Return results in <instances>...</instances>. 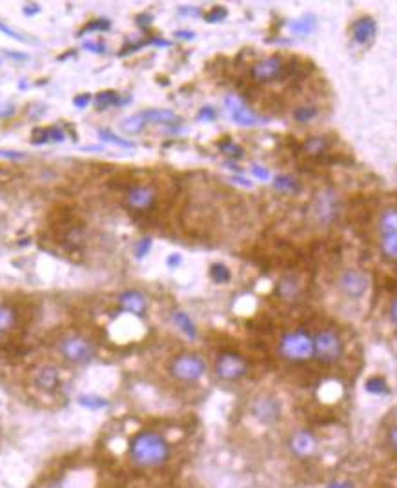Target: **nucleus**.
<instances>
[{
    "label": "nucleus",
    "mask_w": 397,
    "mask_h": 488,
    "mask_svg": "<svg viewBox=\"0 0 397 488\" xmlns=\"http://www.w3.org/2000/svg\"><path fill=\"white\" fill-rule=\"evenodd\" d=\"M84 49H88L92 53H106V46L102 44V42H93V40L84 42Z\"/></svg>",
    "instance_id": "obj_42"
},
{
    "label": "nucleus",
    "mask_w": 397,
    "mask_h": 488,
    "mask_svg": "<svg viewBox=\"0 0 397 488\" xmlns=\"http://www.w3.org/2000/svg\"><path fill=\"white\" fill-rule=\"evenodd\" d=\"M57 350L71 364H86L95 357V345L80 333H68L58 339Z\"/></svg>",
    "instance_id": "obj_4"
},
{
    "label": "nucleus",
    "mask_w": 397,
    "mask_h": 488,
    "mask_svg": "<svg viewBox=\"0 0 397 488\" xmlns=\"http://www.w3.org/2000/svg\"><path fill=\"white\" fill-rule=\"evenodd\" d=\"M317 449V437H315L313 432L306 430V428H299L288 437V450L297 459H310V457L315 456Z\"/></svg>",
    "instance_id": "obj_12"
},
{
    "label": "nucleus",
    "mask_w": 397,
    "mask_h": 488,
    "mask_svg": "<svg viewBox=\"0 0 397 488\" xmlns=\"http://www.w3.org/2000/svg\"><path fill=\"white\" fill-rule=\"evenodd\" d=\"M44 488H73V487H70V484H68V481H64V480H51Z\"/></svg>",
    "instance_id": "obj_48"
},
{
    "label": "nucleus",
    "mask_w": 397,
    "mask_h": 488,
    "mask_svg": "<svg viewBox=\"0 0 397 488\" xmlns=\"http://www.w3.org/2000/svg\"><path fill=\"white\" fill-rule=\"evenodd\" d=\"M111 27V23L108 20V18H95V20H92V23L86 24L82 30L79 32V37L84 35V33H95V32H108Z\"/></svg>",
    "instance_id": "obj_33"
},
{
    "label": "nucleus",
    "mask_w": 397,
    "mask_h": 488,
    "mask_svg": "<svg viewBox=\"0 0 397 488\" xmlns=\"http://www.w3.org/2000/svg\"><path fill=\"white\" fill-rule=\"evenodd\" d=\"M217 119V111L215 108L212 106H204L198 110L197 113V120L198 122H212V120Z\"/></svg>",
    "instance_id": "obj_37"
},
{
    "label": "nucleus",
    "mask_w": 397,
    "mask_h": 488,
    "mask_svg": "<svg viewBox=\"0 0 397 488\" xmlns=\"http://www.w3.org/2000/svg\"><path fill=\"white\" fill-rule=\"evenodd\" d=\"M179 13L181 15H194V17H197V15H201V9L191 8V6H181V8H179Z\"/></svg>",
    "instance_id": "obj_47"
},
{
    "label": "nucleus",
    "mask_w": 397,
    "mask_h": 488,
    "mask_svg": "<svg viewBox=\"0 0 397 488\" xmlns=\"http://www.w3.org/2000/svg\"><path fill=\"white\" fill-rule=\"evenodd\" d=\"M281 412H283V406H281V401L272 394H260L257 395L256 399L250 404V413L252 418L256 419L260 425H274L281 418Z\"/></svg>",
    "instance_id": "obj_7"
},
{
    "label": "nucleus",
    "mask_w": 397,
    "mask_h": 488,
    "mask_svg": "<svg viewBox=\"0 0 397 488\" xmlns=\"http://www.w3.org/2000/svg\"><path fill=\"white\" fill-rule=\"evenodd\" d=\"M128 456L130 461L139 468H160L172 457V444L159 432L141 430L130 439Z\"/></svg>",
    "instance_id": "obj_1"
},
{
    "label": "nucleus",
    "mask_w": 397,
    "mask_h": 488,
    "mask_svg": "<svg viewBox=\"0 0 397 488\" xmlns=\"http://www.w3.org/2000/svg\"><path fill=\"white\" fill-rule=\"evenodd\" d=\"M248 370H250V364H248L246 357L232 350L221 352L217 355L215 364H213V372H215L217 378L226 383L241 381L248 375Z\"/></svg>",
    "instance_id": "obj_6"
},
{
    "label": "nucleus",
    "mask_w": 397,
    "mask_h": 488,
    "mask_svg": "<svg viewBox=\"0 0 397 488\" xmlns=\"http://www.w3.org/2000/svg\"><path fill=\"white\" fill-rule=\"evenodd\" d=\"M168 373L179 383H197L206 373V361L198 354L184 352L170 361Z\"/></svg>",
    "instance_id": "obj_3"
},
{
    "label": "nucleus",
    "mask_w": 397,
    "mask_h": 488,
    "mask_svg": "<svg viewBox=\"0 0 397 488\" xmlns=\"http://www.w3.org/2000/svg\"><path fill=\"white\" fill-rule=\"evenodd\" d=\"M18 314L13 307L9 304H0V335H6L8 332L17 326Z\"/></svg>",
    "instance_id": "obj_22"
},
{
    "label": "nucleus",
    "mask_w": 397,
    "mask_h": 488,
    "mask_svg": "<svg viewBox=\"0 0 397 488\" xmlns=\"http://www.w3.org/2000/svg\"><path fill=\"white\" fill-rule=\"evenodd\" d=\"M381 233H397V208H389L381 213L379 219Z\"/></svg>",
    "instance_id": "obj_25"
},
{
    "label": "nucleus",
    "mask_w": 397,
    "mask_h": 488,
    "mask_svg": "<svg viewBox=\"0 0 397 488\" xmlns=\"http://www.w3.org/2000/svg\"><path fill=\"white\" fill-rule=\"evenodd\" d=\"M365 390L374 395H386L390 394V386L386 383V379L381 378V375H372L365 383Z\"/></svg>",
    "instance_id": "obj_28"
},
{
    "label": "nucleus",
    "mask_w": 397,
    "mask_h": 488,
    "mask_svg": "<svg viewBox=\"0 0 397 488\" xmlns=\"http://www.w3.org/2000/svg\"><path fill=\"white\" fill-rule=\"evenodd\" d=\"M182 262V257L179 255V253H172L168 259H166V264H168V268H177L179 264Z\"/></svg>",
    "instance_id": "obj_46"
},
{
    "label": "nucleus",
    "mask_w": 397,
    "mask_h": 488,
    "mask_svg": "<svg viewBox=\"0 0 397 488\" xmlns=\"http://www.w3.org/2000/svg\"><path fill=\"white\" fill-rule=\"evenodd\" d=\"M344 342L336 330L327 328L313 338V355L321 364H334L343 357Z\"/></svg>",
    "instance_id": "obj_5"
},
{
    "label": "nucleus",
    "mask_w": 397,
    "mask_h": 488,
    "mask_svg": "<svg viewBox=\"0 0 397 488\" xmlns=\"http://www.w3.org/2000/svg\"><path fill=\"white\" fill-rule=\"evenodd\" d=\"M97 134H99V137H101V141L110 142V144H115V146H119V148H126V150H135V142L130 141V139L119 137V135L113 134L111 129L102 128V129H99Z\"/></svg>",
    "instance_id": "obj_26"
},
{
    "label": "nucleus",
    "mask_w": 397,
    "mask_h": 488,
    "mask_svg": "<svg viewBox=\"0 0 397 488\" xmlns=\"http://www.w3.org/2000/svg\"><path fill=\"white\" fill-rule=\"evenodd\" d=\"M381 252L390 261H397V233H384L381 237Z\"/></svg>",
    "instance_id": "obj_30"
},
{
    "label": "nucleus",
    "mask_w": 397,
    "mask_h": 488,
    "mask_svg": "<svg viewBox=\"0 0 397 488\" xmlns=\"http://www.w3.org/2000/svg\"><path fill=\"white\" fill-rule=\"evenodd\" d=\"M226 17H228V9L222 8V6H215V8H212L204 15V20H206L208 24H217L222 23Z\"/></svg>",
    "instance_id": "obj_35"
},
{
    "label": "nucleus",
    "mask_w": 397,
    "mask_h": 488,
    "mask_svg": "<svg viewBox=\"0 0 397 488\" xmlns=\"http://www.w3.org/2000/svg\"><path fill=\"white\" fill-rule=\"evenodd\" d=\"M142 113L148 124H181V117L172 110H146Z\"/></svg>",
    "instance_id": "obj_18"
},
{
    "label": "nucleus",
    "mask_w": 397,
    "mask_h": 488,
    "mask_svg": "<svg viewBox=\"0 0 397 488\" xmlns=\"http://www.w3.org/2000/svg\"><path fill=\"white\" fill-rule=\"evenodd\" d=\"M279 355L290 363H305L313 357V338L305 328L286 332L279 341Z\"/></svg>",
    "instance_id": "obj_2"
},
{
    "label": "nucleus",
    "mask_w": 397,
    "mask_h": 488,
    "mask_svg": "<svg viewBox=\"0 0 397 488\" xmlns=\"http://www.w3.org/2000/svg\"><path fill=\"white\" fill-rule=\"evenodd\" d=\"M146 119H144V113H135V115L132 117H126V119L120 122V129H122L126 135H137L141 134L142 129L146 128Z\"/></svg>",
    "instance_id": "obj_23"
},
{
    "label": "nucleus",
    "mask_w": 397,
    "mask_h": 488,
    "mask_svg": "<svg viewBox=\"0 0 397 488\" xmlns=\"http://www.w3.org/2000/svg\"><path fill=\"white\" fill-rule=\"evenodd\" d=\"M157 203V190L150 184H135L124 195V205L133 212H150Z\"/></svg>",
    "instance_id": "obj_10"
},
{
    "label": "nucleus",
    "mask_w": 397,
    "mask_h": 488,
    "mask_svg": "<svg viewBox=\"0 0 397 488\" xmlns=\"http://www.w3.org/2000/svg\"><path fill=\"white\" fill-rule=\"evenodd\" d=\"M288 30H290L294 35H301V37L310 35V33H313L315 30H317V17L312 13L303 15V17H299L297 20L288 24Z\"/></svg>",
    "instance_id": "obj_20"
},
{
    "label": "nucleus",
    "mask_w": 397,
    "mask_h": 488,
    "mask_svg": "<svg viewBox=\"0 0 397 488\" xmlns=\"http://www.w3.org/2000/svg\"><path fill=\"white\" fill-rule=\"evenodd\" d=\"M93 103H95V108H97L99 111H104L106 108L111 106H124V104H130L132 103V97L122 98V95H119L117 91H113V89H106V91H101V94L95 95Z\"/></svg>",
    "instance_id": "obj_17"
},
{
    "label": "nucleus",
    "mask_w": 397,
    "mask_h": 488,
    "mask_svg": "<svg viewBox=\"0 0 397 488\" xmlns=\"http://www.w3.org/2000/svg\"><path fill=\"white\" fill-rule=\"evenodd\" d=\"M232 181H235L237 184H241V186H244V188H252V182L248 181V179L241 177V175H235V177H232Z\"/></svg>",
    "instance_id": "obj_51"
},
{
    "label": "nucleus",
    "mask_w": 397,
    "mask_h": 488,
    "mask_svg": "<svg viewBox=\"0 0 397 488\" xmlns=\"http://www.w3.org/2000/svg\"><path fill=\"white\" fill-rule=\"evenodd\" d=\"M368 286H370V277L367 271L355 270V268L344 270L337 279L339 292L350 299H361L368 292Z\"/></svg>",
    "instance_id": "obj_8"
},
{
    "label": "nucleus",
    "mask_w": 397,
    "mask_h": 488,
    "mask_svg": "<svg viewBox=\"0 0 397 488\" xmlns=\"http://www.w3.org/2000/svg\"><path fill=\"white\" fill-rule=\"evenodd\" d=\"M80 406H84V409L88 410H104L110 406V401L104 399V397H101V395H95V394H86V395H80L79 399Z\"/></svg>",
    "instance_id": "obj_29"
},
{
    "label": "nucleus",
    "mask_w": 397,
    "mask_h": 488,
    "mask_svg": "<svg viewBox=\"0 0 397 488\" xmlns=\"http://www.w3.org/2000/svg\"><path fill=\"white\" fill-rule=\"evenodd\" d=\"M377 35V23L374 18L365 15V17L358 18L352 26V37L353 42L359 46H370Z\"/></svg>",
    "instance_id": "obj_16"
},
{
    "label": "nucleus",
    "mask_w": 397,
    "mask_h": 488,
    "mask_svg": "<svg viewBox=\"0 0 397 488\" xmlns=\"http://www.w3.org/2000/svg\"><path fill=\"white\" fill-rule=\"evenodd\" d=\"M2 338H4V335H0V341H2Z\"/></svg>",
    "instance_id": "obj_54"
},
{
    "label": "nucleus",
    "mask_w": 397,
    "mask_h": 488,
    "mask_svg": "<svg viewBox=\"0 0 397 488\" xmlns=\"http://www.w3.org/2000/svg\"><path fill=\"white\" fill-rule=\"evenodd\" d=\"M0 32L2 33H6L8 37H11V39H15V40H18V42H27V39L24 35H20L18 32H15L13 27H9L8 24L6 23H0Z\"/></svg>",
    "instance_id": "obj_39"
},
{
    "label": "nucleus",
    "mask_w": 397,
    "mask_h": 488,
    "mask_svg": "<svg viewBox=\"0 0 397 488\" xmlns=\"http://www.w3.org/2000/svg\"><path fill=\"white\" fill-rule=\"evenodd\" d=\"M89 103H92V95L89 94H80L73 98V106H75L77 110H84Z\"/></svg>",
    "instance_id": "obj_40"
},
{
    "label": "nucleus",
    "mask_w": 397,
    "mask_h": 488,
    "mask_svg": "<svg viewBox=\"0 0 397 488\" xmlns=\"http://www.w3.org/2000/svg\"><path fill=\"white\" fill-rule=\"evenodd\" d=\"M175 37H179V39H184V40H191L195 37L194 32H175Z\"/></svg>",
    "instance_id": "obj_52"
},
{
    "label": "nucleus",
    "mask_w": 397,
    "mask_h": 488,
    "mask_svg": "<svg viewBox=\"0 0 397 488\" xmlns=\"http://www.w3.org/2000/svg\"><path fill=\"white\" fill-rule=\"evenodd\" d=\"M151 244L153 243H151L150 237H144V239L137 240V244H135V250H133V252H135V257H137L139 261H141V259H144L146 255L151 252Z\"/></svg>",
    "instance_id": "obj_36"
},
{
    "label": "nucleus",
    "mask_w": 397,
    "mask_h": 488,
    "mask_svg": "<svg viewBox=\"0 0 397 488\" xmlns=\"http://www.w3.org/2000/svg\"><path fill=\"white\" fill-rule=\"evenodd\" d=\"M31 383L37 390L44 392V394H55L62 385L61 370L55 364H42L33 372Z\"/></svg>",
    "instance_id": "obj_14"
},
{
    "label": "nucleus",
    "mask_w": 397,
    "mask_h": 488,
    "mask_svg": "<svg viewBox=\"0 0 397 488\" xmlns=\"http://www.w3.org/2000/svg\"><path fill=\"white\" fill-rule=\"evenodd\" d=\"M172 321H173V324H175L177 328H179L182 333H184L186 338H188V339L197 338V326H195L194 319H191L190 315L186 314V312L175 310L172 314Z\"/></svg>",
    "instance_id": "obj_21"
},
{
    "label": "nucleus",
    "mask_w": 397,
    "mask_h": 488,
    "mask_svg": "<svg viewBox=\"0 0 397 488\" xmlns=\"http://www.w3.org/2000/svg\"><path fill=\"white\" fill-rule=\"evenodd\" d=\"M386 443H389V449L392 450L393 456H397V425L390 426L389 434H386Z\"/></svg>",
    "instance_id": "obj_38"
},
{
    "label": "nucleus",
    "mask_w": 397,
    "mask_h": 488,
    "mask_svg": "<svg viewBox=\"0 0 397 488\" xmlns=\"http://www.w3.org/2000/svg\"><path fill=\"white\" fill-rule=\"evenodd\" d=\"M225 108L228 111L229 119L234 120L235 124L239 126H257L260 122H265L266 119L259 117L256 111H252L250 108L244 104V101L237 95H228L225 98Z\"/></svg>",
    "instance_id": "obj_13"
},
{
    "label": "nucleus",
    "mask_w": 397,
    "mask_h": 488,
    "mask_svg": "<svg viewBox=\"0 0 397 488\" xmlns=\"http://www.w3.org/2000/svg\"><path fill=\"white\" fill-rule=\"evenodd\" d=\"M252 174L256 175L259 181H268L270 179V172L265 168V166H260V165H252Z\"/></svg>",
    "instance_id": "obj_43"
},
{
    "label": "nucleus",
    "mask_w": 397,
    "mask_h": 488,
    "mask_svg": "<svg viewBox=\"0 0 397 488\" xmlns=\"http://www.w3.org/2000/svg\"><path fill=\"white\" fill-rule=\"evenodd\" d=\"M23 13L26 15V17H33V15L40 13V6L35 4V2H31V4H26L23 8Z\"/></svg>",
    "instance_id": "obj_44"
},
{
    "label": "nucleus",
    "mask_w": 397,
    "mask_h": 488,
    "mask_svg": "<svg viewBox=\"0 0 397 488\" xmlns=\"http://www.w3.org/2000/svg\"><path fill=\"white\" fill-rule=\"evenodd\" d=\"M328 488H352V484L348 483H341V484H330Z\"/></svg>",
    "instance_id": "obj_53"
},
{
    "label": "nucleus",
    "mask_w": 397,
    "mask_h": 488,
    "mask_svg": "<svg viewBox=\"0 0 397 488\" xmlns=\"http://www.w3.org/2000/svg\"><path fill=\"white\" fill-rule=\"evenodd\" d=\"M299 290H301V284L299 279H297L296 276H284L279 279L277 286H275V293H277L279 297L284 299V301H291V299H296L297 295H299Z\"/></svg>",
    "instance_id": "obj_19"
},
{
    "label": "nucleus",
    "mask_w": 397,
    "mask_h": 488,
    "mask_svg": "<svg viewBox=\"0 0 397 488\" xmlns=\"http://www.w3.org/2000/svg\"><path fill=\"white\" fill-rule=\"evenodd\" d=\"M217 146H219V150H221L225 155L232 157V159H241V157L244 155L243 148L239 146V144H235L232 139H225V141L219 142Z\"/></svg>",
    "instance_id": "obj_32"
},
{
    "label": "nucleus",
    "mask_w": 397,
    "mask_h": 488,
    "mask_svg": "<svg viewBox=\"0 0 397 488\" xmlns=\"http://www.w3.org/2000/svg\"><path fill=\"white\" fill-rule=\"evenodd\" d=\"M26 157V153L17 150H0V159H11V160H20Z\"/></svg>",
    "instance_id": "obj_41"
},
{
    "label": "nucleus",
    "mask_w": 397,
    "mask_h": 488,
    "mask_svg": "<svg viewBox=\"0 0 397 488\" xmlns=\"http://www.w3.org/2000/svg\"><path fill=\"white\" fill-rule=\"evenodd\" d=\"M250 75L257 82H272V80L286 77V64L279 55H270L253 64Z\"/></svg>",
    "instance_id": "obj_9"
},
{
    "label": "nucleus",
    "mask_w": 397,
    "mask_h": 488,
    "mask_svg": "<svg viewBox=\"0 0 397 488\" xmlns=\"http://www.w3.org/2000/svg\"><path fill=\"white\" fill-rule=\"evenodd\" d=\"M119 307L124 314L133 315V317H144L148 312V299L139 290H124L119 293Z\"/></svg>",
    "instance_id": "obj_15"
},
{
    "label": "nucleus",
    "mask_w": 397,
    "mask_h": 488,
    "mask_svg": "<svg viewBox=\"0 0 397 488\" xmlns=\"http://www.w3.org/2000/svg\"><path fill=\"white\" fill-rule=\"evenodd\" d=\"M315 115H317V108L315 106H301L294 111V119H296L297 122H301V124L310 122Z\"/></svg>",
    "instance_id": "obj_34"
},
{
    "label": "nucleus",
    "mask_w": 397,
    "mask_h": 488,
    "mask_svg": "<svg viewBox=\"0 0 397 488\" xmlns=\"http://www.w3.org/2000/svg\"><path fill=\"white\" fill-rule=\"evenodd\" d=\"M274 188L277 191H283V193H296V191L301 190V184L291 175H277L274 179Z\"/></svg>",
    "instance_id": "obj_27"
},
{
    "label": "nucleus",
    "mask_w": 397,
    "mask_h": 488,
    "mask_svg": "<svg viewBox=\"0 0 397 488\" xmlns=\"http://www.w3.org/2000/svg\"><path fill=\"white\" fill-rule=\"evenodd\" d=\"M312 213L317 222L327 224L332 222L337 215V195L336 191L330 188H322L321 191L315 193L312 200Z\"/></svg>",
    "instance_id": "obj_11"
},
{
    "label": "nucleus",
    "mask_w": 397,
    "mask_h": 488,
    "mask_svg": "<svg viewBox=\"0 0 397 488\" xmlns=\"http://www.w3.org/2000/svg\"><path fill=\"white\" fill-rule=\"evenodd\" d=\"M148 44L157 46V48H170V46H172V42H170V40L159 39V37H153V39L148 40Z\"/></svg>",
    "instance_id": "obj_45"
},
{
    "label": "nucleus",
    "mask_w": 397,
    "mask_h": 488,
    "mask_svg": "<svg viewBox=\"0 0 397 488\" xmlns=\"http://www.w3.org/2000/svg\"><path fill=\"white\" fill-rule=\"evenodd\" d=\"M390 319L397 326V297L390 302Z\"/></svg>",
    "instance_id": "obj_50"
},
{
    "label": "nucleus",
    "mask_w": 397,
    "mask_h": 488,
    "mask_svg": "<svg viewBox=\"0 0 397 488\" xmlns=\"http://www.w3.org/2000/svg\"><path fill=\"white\" fill-rule=\"evenodd\" d=\"M328 146H330V141L327 137H308L303 142L301 150L305 151L306 155H322Z\"/></svg>",
    "instance_id": "obj_24"
},
{
    "label": "nucleus",
    "mask_w": 397,
    "mask_h": 488,
    "mask_svg": "<svg viewBox=\"0 0 397 488\" xmlns=\"http://www.w3.org/2000/svg\"><path fill=\"white\" fill-rule=\"evenodd\" d=\"M15 113V106L13 104H4V106H0V117H9Z\"/></svg>",
    "instance_id": "obj_49"
},
{
    "label": "nucleus",
    "mask_w": 397,
    "mask_h": 488,
    "mask_svg": "<svg viewBox=\"0 0 397 488\" xmlns=\"http://www.w3.org/2000/svg\"><path fill=\"white\" fill-rule=\"evenodd\" d=\"M210 277H212V281L215 284H226L232 279V271L222 262H213L212 267H210Z\"/></svg>",
    "instance_id": "obj_31"
}]
</instances>
